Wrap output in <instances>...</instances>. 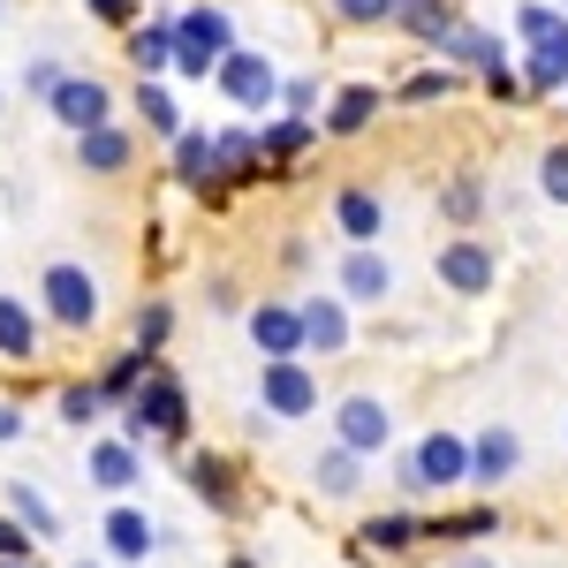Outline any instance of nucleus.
Listing matches in <instances>:
<instances>
[{
    "instance_id": "obj_50",
    "label": "nucleus",
    "mask_w": 568,
    "mask_h": 568,
    "mask_svg": "<svg viewBox=\"0 0 568 568\" xmlns=\"http://www.w3.org/2000/svg\"><path fill=\"white\" fill-rule=\"evenodd\" d=\"M77 568H106V561H77Z\"/></svg>"
},
{
    "instance_id": "obj_37",
    "label": "nucleus",
    "mask_w": 568,
    "mask_h": 568,
    "mask_svg": "<svg viewBox=\"0 0 568 568\" xmlns=\"http://www.w3.org/2000/svg\"><path fill=\"white\" fill-rule=\"evenodd\" d=\"M53 409H61V425H77V433H91V425L106 417V394H99V379H69V387L53 394Z\"/></svg>"
},
{
    "instance_id": "obj_15",
    "label": "nucleus",
    "mask_w": 568,
    "mask_h": 568,
    "mask_svg": "<svg viewBox=\"0 0 568 568\" xmlns=\"http://www.w3.org/2000/svg\"><path fill=\"white\" fill-rule=\"evenodd\" d=\"M243 326H251V342H258V364L304 356V311L288 304V296H258V304L243 311Z\"/></svg>"
},
{
    "instance_id": "obj_24",
    "label": "nucleus",
    "mask_w": 568,
    "mask_h": 568,
    "mask_svg": "<svg viewBox=\"0 0 568 568\" xmlns=\"http://www.w3.org/2000/svg\"><path fill=\"white\" fill-rule=\"evenodd\" d=\"M493 530H500V508H493V500H478V508H447V516H425V538L447 546V554L478 546V538H493Z\"/></svg>"
},
{
    "instance_id": "obj_53",
    "label": "nucleus",
    "mask_w": 568,
    "mask_h": 568,
    "mask_svg": "<svg viewBox=\"0 0 568 568\" xmlns=\"http://www.w3.org/2000/svg\"><path fill=\"white\" fill-rule=\"evenodd\" d=\"M561 8H568V0H561Z\"/></svg>"
},
{
    "instance_id": "obj_8",
    "label": "nucleus",
    "mask_w": 568,
    "mask_h": 568,
    "mask_svg": "<svg viewBox=\"0 0 568 568\" xmlns=\"http://www.w3.org/2000/svg\"><path fill=\"white\" fill-rule=\"evenodd\" d=\"M433 281L447 296H493V281H500V251L485 243V235H447L433 251Z\"/></svg>"
},
{
    "instance_id": "obj_34",
    "label": "nucleus",
    "mask_w": 568,
    "mask_h": 568,
    "mask_svg": "<svg viewBox=\"0 0 568 568\" xmlns=\"http://www.w3.org/2000/svg\"><path fill=\"white\" fill-rule=\"evenodd\" d=\"M455 84H463V77L439 61V69H409V77H402L387 99H394V106H439V99H455Z\"/></svg>"
},
{
    "instance_id": "obj_40",
    "label": "nucleus",
    "mask_w": 568,
    "mask_h": 568,
    "mask_svg": "<svg viewBox=\"0 0 568 568\" xmlns=\"http://www.w3.org/2000/svg\"><path fill=\"white\" fill-rule=\"evenodd\" d=\"M326 16H334V23H349V31H387V23H394V0H326Z\"/></svg>"
},
{
    "instance_id": "obj_29",
    "label": "nucleus",
    "mask_w": 568,
    "mask_h": 568,
    "mask_svg": "<svg viewBox=\"0 0 568 568\" xmlns=\"http://www.w3.org/2000/svg\"><path fill=\"white\" fill-rule=\"evenodd\" d=\"M213 144H220V182H273V175H265V152H258V130H251V122L213 130Z\"/></svg>"
},
{
    "instance_id": "obj_19",
    "label": "nucleus",
    "mask_w": 568,
    "mask_h": 568,
    "mask_svg": "<svg viewBox=\"0 0 568 568\" xmlns=\"http://www.w3.org/2000/svg\"><path fill=\"white\" fill-rule=\"evenodd\" d=\"M84 478L99 485V493H114V500H122V493L144 485V447H130L122 433H99V439H91V455H84Z\"/></svg>"
},
{
    "instance_id": "obj_30",
    "label": "nucleus",
    "mask_w": 568,
    "mask_h": 568,
    "mask_svg": "<svg viewBox=\"0 0 568 568\" xmlns=\"http://www.w3.org/2000/svg\"><path fill=\"white\" fill-rule=\"evenodd\" d=\"M508 31H516V45H568V8L561 0H516V16H508Z\"/></svg>"
},
{
    "instance_id": "obj_32",
    "label": "nucleus",
    "mask_w": 568,
    "mask_h": 568,
    "mask_svg": "<svg viewBox=\"0 0 568 568\" xmlns=\"http://www.w3.org/2000/svg\"><path fill=\"white\" fill-rule=\"evenodd\" d=\"M130 334H136V356H168V342H175V304L168 296H144L130 311Z\"/></svg>"
},
{
    "instance_id": "obj_51",
    "label": "nucleus",
    "mask_w": 568,
    "mask_h": 568,
    "mask_svg": "<svg viewBox=\"0 0 568 568\" xmlns=\"http://www.w3.org/2000/svg\"><path fill=\"white\" fill-rule=\"evenodd\" d=\"M0 114H8V91H0Z\"/></svg>"
},
{
    "instance_id": "obj_20",
    "label": "nucleus",
    "mask_w": 568,
    "mask_h": 568,
    "mask_svg": "<svg viewBox=\"0 0 568 568\" xmlns=\"http://www.w3.org/2000/svg\"><path fill=\"white\" fill-rule=\"evenodd\" d=\"M168 175H175L182 190H197V197H213V190H220V144H213V130L190 122V130L168 144Z\"/></svg>"
},
{
    "instance_id": "obj_11",
    "label": "nucleus",
    "mask_w": 568,
    "mask_h": 568,
    "mask_svg": "<svg viewBox=\"0 0 568 568\" xmlns=\"http://www.w3.org/2000/svg\"><path fill=\"white\" fill-rule=\"evenodd\" d=\"M326 213H334L342 251H379V243H387V197H379L372 182H342V190L326 197Z\"/></svg>"
},
{
    "instance_id": "obj_35",
    "label": "nucleus",
    "mask_w": 568,
    "mask_h": 568,
    "mask_svg": "<svg viewBox=\"0 0 568 568\" xmlns=\"http://www.w3.org/2000/svg\"><path fill=\"white\" fill-rule=\"evenodd\" d=\"M152 364H160V356H136V349H122V356H114V364H106V372H99V394L130 409V402H136V387L152 379Z\"/></svg>"
},
{
    "instance_id": "obj_10",
    "label": "nucleus",
    "mask_w": 568,
    "mask_h": 568,
    "mask_svg": "<svg viewBox=\"0 0 568 568\" xmlns=\"http://www.w3.org/2000/svg\"><path fill=\"white\" fill-rule=\"evenodd\" d=\"M433 53L455 69V77H478V84H493V77H508V69H516L508 39H500V31H485V23H470V16H463V23L433 45Z\"/></svg>"
},
{
    "instance_id": "obj_3",
    "label": "nucleus",
    "mask_w": 568,
    "mask_h": 568,
    "mask_svg": "<svg viewBox=\"0 0 568 568\" xmlns=\"http://www.w3.org/2000/svg\"><path fill=\"white\" fill-rule=\"evenodd\" d=\"M235 16L220 8V0H190V8H175V77L182 84H213L220 61L235 53Z\"/></svg>"
},
{
    "instance_id": "obj_14",
    "label": "nucleus",
    "mask_w": 568,
    "mask_h": 568,
    "mask_svg": "<svg viewBox=\"0 0 568 568\" xmlns=\"http://www.w3.org/2000/svg\"><path fill=\"white\" fill-rule=\"evenodd\" d=\"M296 311H304V364H311V356H326V364H334V356L356 349V311L342 304V296H326V288H318V296H296Z\"/></svg>"
},
{
    "instance_id": "obj_16",
    "label": "nucleus",
    "mask_w": 568,
    "mask_h": 568,
    "mask_svg": "<svg viewBox=\"0 0 568 568\" xmlns=\"http://www.w3.org/2000/svg\"><path fill=\"white\" fill-rule=\"evenodd\" d=\"M99 546H106V561H114V568H136V561L160 554V524H152L136 500H114V508L99 516Z\"/></svg>"
},
{
    "instance_id": "obj_31",
    "label": "nucleus",
    "mask_w": 568,
    "mask_h": 568,
    "mask_svg": "<svg viewBox=\"0 0 568 568\" xmlns=\"http://www.w3.org/2000/svg\"><path fill=\"white\" fill-rule=\"evenodd\" d=\"M516 77H524V99L568 91V45H530V53H516Z\"/></svg>"
},
{
    "instance_id": "obj_21",
    "label": "nucleus",
    "mask_w": 568,
    "mask_h": 568,
    "mask_svg": "<svg viewBox=\"0 0 568 568\" xmlns=\"http://www.w3.org/2000/svg\"><path fill=\"white\" fill-rule=\"evenodd\" d=\"M379 114H387V84H342L318 114V136H364Z\"/></svg>"
},
{
    "instance_id": "obj_18",
    "label": "nucleus",
    "mask_w": 568,
    "mask_h": 568,
    "mask_svg": "<svg viewBox=\"0 0 568 568\" xmlns=\"http://www.w3.org/2000/svg\"><path fill=\"white\" fill-rule=\"evenodd\" d=\"M122 53H130L136 84H168L175 77V8H160V16H144L130 39H122Z\"/></svg>"
},
{
    "instance_id": "obj_27",
    "label": "nucleus",
    "mask_w": 568,
    "mask_h": 568,
    "mask_svg": "<svg viewBox=\"0 0 568 568\" xmlns=\"http://www.w3.org/2000/svg\"><path fill=\"white\" fill-rule=\"evenodd\" d=\"M130 160H136V136L122 130V122L77 136V168H84V175H130Z\"/></svg>"
},
{
    "instance_id": "obj_43",
    "label": "nucleus",
    "mask_w": 568,
    "mask_h": 568,
    "mask_svg": "<svg viewBox=\"0 0 568 568\" xmlns=\"http://www.w3.org/2000/svg\"><path fill=\"white\" fill-rule=\"evenodd\" d=\"M91 16H99V23H106V31H122V39H130L136 23H144V0H84Z\"/></svg>"
},
{
    "instance_id": "obj_22",
    "label": "nucleus",
    "mask_w": 568,
    "mask_h": 568,
    "mask_svg": "<svg viewBox=\"0 0 568 568\" xmlns=\"http://www.w3.org/2000/svg\"><path fill=\"white\" fill-rule=\"evenodd\" d=\"M311 144H318V122H288V114L258 122V152H265V175H273V182H288V175H296Z\"/></svg>"
},
{
    "instance_id": "obj_52",
    "label": "nucleus",
    "mask_w": 568,
    "mask_h": 568,
    "mask_svg": "<svg viewBox=\"0 0 568 568\" xmlns=\"http://www.w3.org/2000/svg\"><path fill=\"white\" fill-rule=\"evenodd\" d=\"M0 16H8V0H0Z\"/></svg>"
},
{
    "instance_id": "obj_36",
    "label": "nucleus",
    "mask_w": 568,
    "mask_h": 568,
    "mask_svg": "<svg viewBox=\"0 0 568 568\" xmlns=\"http://www.w3.org/2000/svg\"><path fill=\"white\" fill-rule=\"evenodd\" d=\"M136 114H144V130H152V136H168V144H175V136L190 130V122H182V106H175V91H168V84H136Z\"/></svg>"
},
{
    "instance_id": "obj_42",
    "label": "nucleus",
    "mask_w": 568,
    "mask_h": 568,
    "mask_svg": "<svg viewBox=\"0 0 568 568\" xmlns=\"http://www.w3.org/2000/svg\"><path fill=\"white\" fill-rule=\"evenodd\" d=\"M61 77H69V69H61V61H53V53H39V61H23V99H53V91H61Z\"/></svg>"
},
{
    "instance_id": "obj_23",
    "label": "nucleus",
    "mask_w": 568,
    "mask_h": 568,
    "mask_svg": "<svg viewBox=\"0 0 568 568\" xmlns=\"http://www.w3.org/2000/svg\"><path fill=\"white\" fill-rule=\"evenodd\" d=\"M39 334H45L39 304H23V296H0V364L31 372V364H39Z\"/></svg>"
},
{
    "instance_id": "obj_13",
    "label": "nucleus",
    "mask_w": 568,
    "mask_h": 568,
    "mask_svg": "<svg viewBox=\"0 0 568 568\" xmlns=\"http://www.w3.org/2000/svg\"><path fill=\"white\" fill-rule=\"evenodd\" d=\"M508 478H524V433L508 417H493V425L470 433V485L478 493H500Z\"/></svg>"
},
{
    "instance_id": "obj_28",
    "label": "nucleus",
    "mask_w": 568,
    "mask_h": 568,
    "mask_svg": "<svg viewBox=\"0 0 568 568\" xmlns=\"http://www.w3.org/2000/svg\"><path fill=\"white\" fill-rule=\"evenodd\" d=\"M455 23H463V8H455V0H394V31H402V39H417V45H439Z\"/></svg>"
},
{
    "instance_id": "obj_49",
    "label": "nucleus",
    "mask_w": 568,
    "mask_h": 568,
    "mask_svg": "<svg viewBox=\"0 0 568 568\" xmlns=\"http://www.w3.org/2000/svg\"><path fill=\"white\" fill-rule=\"evenodd\" d=\"M0 568H39V561H0Z\"/></svg>"
},
{
    "instance_id": "obj_6",
    "label": "nucleus",
    "mask_w": 568,
    "mask_h": 568,
    "mask_svg": "<svg viewBox=\"0 0 568 568\" xmlns=\"http://www.w3.org/2000/svg\"><path fill=\"white\" fill-rule=\"evenodd\" d=\"M326 433H334V447H349L356 463H372V455H394V433H402V417H394L387 394H342L334 409H326Z\"/></svg>"
},
{
    "instance_id": "obj_2",
    "label": "nucleus",
    "mask_w": 568,
    "mask_h": 568,
    "mask_svg": "<svg viewBox=\"0 0 568 568\" xmlns=\"http://www.w3.org/2000/svg\"><path fill=\"white\" fill-rule=\"evenodd\" d=\"M455 485H470V439L433 425L425 439H409V447H394V493L402 500H417V493H455Z\"/></svg>"
},
{
    "instance_id": "obj_26",
    "label": "nucleus",
    "mask_w": 568,
    "mask_h": 568,
    "mask_svg": "<svg viewBox=\"0 0 568 568\" xmlns=\"http://www.w3.org/2000/svg\"><path fill=\"white\" fill-rule=\"evenodd\" d=\"M311 493H318V500H356V493H364V463H356L349 447L326 439V447L311 455Z\"/></svg>"
},
{
    "instance_id": "obj_7",
    "label": "nucleus",
    "mask_w": 568,
    "mask_h": 568,
    "mask_svg": "<svg viewBox=\"0 0 568 568\" xmlns=\"http://www.w3.org/2000/svg\"><path fill=\"white\" fill-rule=\"evenodd\" d=\"M326 409V387H318V364L288 356V364H258V417L273 425H304Z\"/></svg>"
},
{
    "instance_id": "obj_48",
    "label": "nucleus",
    "mask_w": 568,
    "mask_h": 568,
    "mask_svg": "<svg viewBox=\"0 0 568 568\" xmlns=\"http://www.w3.org/2000/svg\"><path fill=\"white\" fill-rule=\"evenodd\" d=\"M220 568H258V561H251V554H227V561H220Z\"/></svg>"
},
{
    "instance_id": "obj_1",
    "label": "nucleus",
    "mask_w": 568,
    "mask_h": 568,
    "mask_svg": "<svg viewBox=\"0 0 568 568\" xmlns=\"http://www.w3.org/2000/svg\"><path fill=\"white\" fill-rule=\"evenodd\" d=\"M122 439L130 447H152V439H168V447H182L190 455V387H182V372L160 356L152 364V379L136 387V402L122 409Z\"/></svg>"
},
{
    "instance_id": "obj_44",
    "label": "nucleus",
    "mask_w": 568,
    "mask_h": 568,
    "mask_svg": "<svg viewBox=\"0 0 568 568\" xmlns=\"http://www.w3.org/2000/svg\"><path fill=\"white\" fill-rule=\"evenodd\" d=\"M0 561H39V538L16 524V516H0Z\"/></svg>"
},
{
    "instance_id": "obj_39",
    "label": "nucleus",
    "mask_w": 568,
    "mask_h": 568,
    "mask_svg": "<svg viewBox=\"0 0 568 568\" xmlns=\"http://www.w3.org/2000/svg\"><path fill=\"white\" fill-rule=\"evenodd\" d=\"M538 197H546V205H568V136H554V144L538 152Z\"/></svg>"
},
{
    "instance_id": "obj_5",
    "label": "nucleus",
    "mask_w": 568,
    "mask_h": 568,
    "mask_svg": "<svg viewBox=\"0 0 568 568\" xmlns=\"http://www.w3.org/2000/svg\"><path fill=\"white\" fill-rule=\"evenodd\" d=\"M99 311H106V296H99V273H91L84 258H53L39 273V318H45V326H61V334H91Z\"/></svg>"
},
{
    "instance_id": "obj_45",
    "label": "nucleus",
    "mask_w": 568,
    "mask_h": 568,
    "mask_svg": "<svg viewBox=\"0 0 568 568\" xmlns=\"http://www.w3.org/2000/svg\"><path fill=\"white\" fill-rule=\"evenodd\" d=\"M205 304H213V311H243V296H235L227 273H213V281H205Z\"/></svg>"
},
{
    "instance_id": "obj_17",
    "label": "nucleus",
    "mask_w": 568,
    "mask_h": 568,
    "mask_svg": "<svg viewBox=\"0 0 568 568\" xmlns=\"http://www.w3.org/2000/svg\"><path fill=\"white\" fill-rule=\"evenodd\" d=\"M182 485H190L213 516H243V478H235V463H227L220 447H190V455H182Z\"/></svg>"
},
{
    "instance_id": "obj_41",
    "label": "nucleus",
    "mask_w": 568,
    "mask_h": 568,
    "mask_svg": "<svg viewBox=\"0 0 568 568\" xmlns=\"http://www.w3.org/2000/svg\"><path fill=\"white\" fill-rule=\"evenodd\" d=\"M281 114L288 122H318V77H288L281 84Z\"/></svg>"
},
{
    "instance_id": "obj_33",
    "label": "nucleus",
    "mask_w": 568,
    "mask_h": 568,
    "mask_svg": "<svg viewBox=\"0 0 568 568\" xmlns=\"http://www.w3.org/2000/svg\"><path fill=\"white\" fill-rule=\"evenodd\" d=\"M8 516L31 530V538H61V516H53V500L31 478H8Z\"/></svg>"
},
{
    "instance_id": "obj_47",
    "label": "nucleus",
    "mask_w": 568,
    "mask_h": 568,
    "mask_svg": "<svg viewBox=\"0 0 568 568\" xmlns=\"http://www.w3.org/2000/svg\"><path fill=\"white\" fill-rule=\"evenodd\" d=\"M447 568H500V561H485V554H455Z\"/></svg>"
},
{
    "instance_id": "obj_46",
    "label": "nucleus",
    "mask_w": 568,
    "mask_h": 568,
    "mask_svg": "<svg viewBox=\"0 0 568 568\" xmlns=\"http://www.w3.org/2000/svg\"><path fill=\"white\" fill-rule=\"evenodd\" d=\"M16 439H23V409H16V402H0V447H16Z\"/></svg>"
},
{
    "instance_id": "obj_4",
    "label": "nucleus",
    "mask_w": 568,
    "mask_h": 568,
    "mask_svg": "<svg viewBox=\"0 0 568 568\" xmlns=\"http://www.w3.org/2000/svg\"><path fill=\"white\" fill-rule=\"evenodd\" d=\"M281 84H288V77H281V61H273L265 45H235V53L220 61V77H213L220 99H227L235 114H251V130L281 114Z\"/></svg>"
},
{
    "instance_id": "obj_38",
    "label": "nucleus",
    "mask_w": 568,
    "mask_h": 568,
    "mask_svg": "<svg viewBox=\"0 0 568 568\" xmlns=\"http://www.w3.org/2000/svg\"><path fill=\"white\" fill-rule=\"evenodd\" d=\"M439 205H447V220H455V227L470 235V227H478V213H485V182H478V175H455Z\"/></svg>"
},
{
    "instance_id": "obj_9",
    "label": "nucleus",
    "mask_w": 568,
    "mask_h": 568,
    "mask_svg": "<svg viewBox=\"0 0 568 568\" xmlns=\"http://www.w3.org/2000/svg\"><path fill=\"white\" fill-rule=\"evenodd\" d=\"M334 296L349 311H387L402 296V273H394L387 251H342L334 258Z\"/></svg>"
},
{
    "instance_id": "obj_12",
    "label": "nucleus",
    "mask_w": 568,
    "mask_h": 568,
    "mask_svg": "<svg viewBox=\"0 0 568 568\" xmlns=\"http://www.w3.org/2000/svg\"><path fill=\"white\" fill-rule=\"evenodd\" d=\"M45 114H53L69 136H91V130H106V122H114V91H106V77L69 69V77H61V91L45 99Z\"/></svg>"
},
{
    "instance_id": "obj_25",
    "label": "nucleus",
    "mask_w": 568,
    "mask_h": 568,
    "mask_svg": "<svg viewBox=\"0 0 568 568\" xmlns=\"http://www.w3.org/2000/svg\"><path fill=\"white\" fill-rule=\"evenodd\" d=\"M356 538H364V554H417V546H425V516H409V508H379V516H364V530H356Z\"/></svg>"
}]
</instances>
